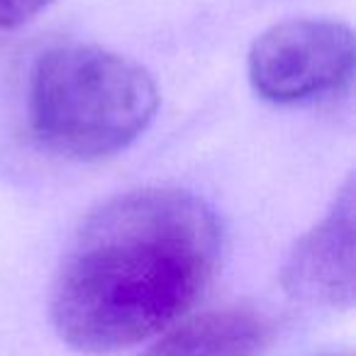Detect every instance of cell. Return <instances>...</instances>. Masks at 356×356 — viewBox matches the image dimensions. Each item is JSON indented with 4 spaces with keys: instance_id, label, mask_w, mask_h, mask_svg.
<instances>
[{
    "instance_id": "1",
    "label": "cell",
    "mask_w": 356,
    "mask_h": 356,
    "mask_svg": "<svg viewBox=\"0 0 356 356\" xmlns=\"http://www.w3.org/2000/svg\"><path fill=\"white\" fill-rule=\"evenodd\" d=\"M220 257L222 229L205 200L178 188L129 191L74 234L51 283V325L81 354L142 344L188 315Z\"/></svg>"
},
{
    "instance_id": "2",
    "label": "cell",
    "mask_w": 356,
    "mask_h": 356,
    "mask_svg": "<svg viewBox=\"0 0 356 356\" xmlns=\"http://www.w3.org/2000/svg\"><path fill=\"white\" fill-rule=\"evenodd\" d=\"M156 105L159 90L147 69L100 47H51L32 66L30 124L56 156H115L147 132Z\"/></svg>"
},
{
    "instance_id": "3",
    "label": "cell",
    "mask_w": 356,
    "mask_h": 356,
    "mask_svg": "<svg viewBox=\"0 0 356 356\" xmlns=\"http://www.w3.org/2000/svg\"><path fill=\"white\" fill-rule=\"evenodd\" d=\"M354 32L339 20L300 17L268 27L249 49L252 88L268 103L296 105L341 93L354 79Z\"/></svg>"
},
{
    "instance_id": "4",
    "label": "cell",
    "mask_w": 356,
    "mask_h": 356,
    "mask_svg": "<svg viewBox=\"0 0 356 356\" xmlns=\"http://www.w3.org/2000/svg\"><path fill=\"white\" fill-rule=\"evenodd\" d=\"M293 302L315 310L354 307V181H346L327 215L296 242L281 268Z\"/></svg>"
},
{
    "instance_id": "5",
    "label": "cell",
    "mask_w": 356,
    "mask_h": 356,
    "mask_svg": "<svg viewBox=\"0 0 356 356\" xmlns=\"http://www.w3.org/2000/svg\"><path fill=\"white\" fill-rule=\"evenodd\" d=\"M271 341L273 322L264 312L232 305L176 322L137 356H264Z\"/></svg>"
},
{
    "instance_id": "6",
    "label": "cell",
    "mask_w": 356,
    "mask_h": 356,
    "mask_svg": "<svg viewBox=\"0 0 356 356\" xmlns=\"http://www.w3.org/2000/svg\"><path fill=\"white\" fill-rule=\"evenodd\" d=\"M54 0H0V30H15L35 20Z\"/></svg>"
},
{
    "instance_id": "7",
    "label": "cell",
    "mask_w": 356,
    "mask_h": 356,
    "mask_svg": "<svg viewBox=\"0 0 356 356\" xmlns=\"http://www.w3.org/2000/svg\"><path fill=\"white\" fill-rule=\"evenodd\" d=\"M327 356H351V354H327Z\"/></svg>"
}]
</instances>
